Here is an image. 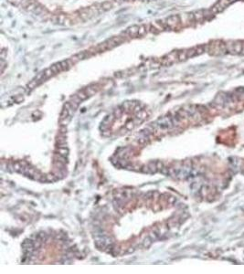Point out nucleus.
Masks as SVG:
<instances>
[{"label": "nucleus", "mask_w": 244, "mask_h": 274, "mask_svg": "<svg viewBox=\"0 0 244 274\" xmlns=\"http://www.w3.org/2000/svg\"><path fill=\"white\" fill-rule=\"evenodd\" d=\"M166 21V24L168 26V28H174V27H176V26L180 22V18H179L178 16L175 15V16H171V17H167Z\"/></svg>", "instance_id": "obj_1"}, {"label": "nucleus", "mask_w": 244, "mask_h": 274, "mask_svg": "<svg viewBox=\"0 0 244 274\" xmlns=\"http://www.w3.org/2000/svg\"><path fill=\"white\" fill-rule=\"evenodd\" d=\"M139 28L140 26H137V25H133L132 27H130L126 29L124 31V34L126 36H129V37H135V36H138V33H139Z\"/></svg>", "instance_id": "obj_2"}, {"label": "nucleus", "mask_w": 244, "mask_h": 274, "mask_svg": "<svg viewBox=\"0 0 244 274\" xmlns=\"http://www.w3.org/2000/svg\"><path fill=\"white\" fill-rule=\"evenodd\" d=\"M194 17H195L196 21H199V22H201V21L205 18V17H204V10L196 11L195 13H194Z\"/></svg>", "instance_id": "obj_3"}, {"label": "nucleus", "mask_w": 244, "mask_h": 274, "mask_svg": "<svg viewBox=\"0 0 244 274\" xmlns=\"http://www.w3.org/2000/svg\"><path fill=\"white\" fill-rule=\"evenodd\" d=\"M149 30H150V27H149V26L142 25V26H140V28H139V33H138V35H139V36H144Z\"/></svg>", "instance_id": "obj_4"}, {"label": "nucleus", "mask_w": 244, "mask_h": 274, "mask_svg": "<svg viewBox=\"0 0 244 274\" xmlns=\"http://www.w3.org/2000/svg\"><path fill=\"white\" fill-rule=\"evenodd\" d=\"M242 43L241 41H236L234 42V51L235 54H241V49H242Z\"/></svg>", "instance_id": "obj_5"}, {"label": "nucleus", "mask_w": 244, "mask_h": 274, "mask_svg": "<svg viewBox=\"0 0 244 274\" xmlns=\"http://www.w3.org/2000/svg\"><path fill=\"white\" fill-rule=\"evenodd\" d=\"M227 46V50L228 52H230L231 54H235V51H234V42L233 41H229L226 43Z\"/></svg>", "instance_id": "obj_6"}, {"label": "nucleus", "mask_w": 244, "mask_h": 274, "mask_svg": "<svg viewBox=\"0 0 244 274\" xmlns=\"http://www.w3.org/2000/svg\"><path fill=\"white\" fill-rule=\"evenodd\" d=\"M188 59V54H187V50H181L178 52V60L182 61Z\"/></svg>", "instance_id": "obj_7"}, {"label": "nucleus", "mask_w": 244, "mask_h": 274, "mask_svg": "<svg viewBox=\"0 0 244 274\" xmlns=\"http://www.w3.org/2000/svg\"><path fill=\"white\" fill-rule=\"evenodd\" d=\"M112 7V4L110 2V1H106V2H104L103 4H101V9L102 10H109V9H111Z\"/></svg>", "instance_id": "obj_8"}, {"label": "nucleus", "mask_w": 244, "mask_h": 274, "mask_svg": "<svg viewBox=\"0 0 244 274\" xmlns=\"http://www.w3.org/2000/svg\"><path fill=\"white\" fill-rule=\"evenodd\" d=\"M187 54H188V58H192V57H195V56H197L196 48L188 49V50H187Z\"/></svg>", "instance_id": "obj_9"}, {"label": "nucleus", "mask_w": 244, "mask_h": 274, "mask_svg": "<svg viewBox=\"0 0 244 274\" xmlns=\"http://www.w3.org/2000/svg\"><path fill=\"white\" fill-rule=\"evenodd\" d=\"M58 152H59V154L64 156V157L68 155V149H66V147H60L58 149Z\"/></svg>", "instance_id": "obj_10"}, {"label": "nucleus", "mask_w": 244, "mask_h": 274, "mask_svg": "<svg viewBox=\"0 0 244 274\" xmlns=\"http://www.w3.org/2000/svg\"><path fill=\"white\" fill-rule=\"evenodd\" d=\"M196 51H197V55H201L205 51V46L200 45L196 47Z\"/></svg>", "instance_id": "obj_11"}, {"label": "nucleus", "mask_w": 244, "mask_h": 274, "mask_svg": "<svg viewBox=\"0 0 244 274\" xmlns=\"http://www.w3.org/2000/svg\"><path fill=\"white\" fill-rule=\"evenodd\" d=\"M219 2H220V5H221V6H222V7H223L224 8H225V7H228V6H229V5H230V0H220Z\"/></svg>", "instance_id": "obj_12"}, {"label": "nucleus", "mask_w": 244, "mask_h": 274, "mask_svg": "<svg viewBox=\"0 0 244 274\" xmlns=\"http://www.w3.org/2000/svg\"><path fill=\"white\" fill-rule=\"evenodd\" d=\"M241 55L244 56V42H243V43H242V49H241Z\"/></svg>", "instance_id": "obj_13"}, {"label": "nucleus", "mask_w": 244, "mask_h": 274, "mask_svg": "<svg viewBox=\"0 0 244 274\" xmlns=\"http://www.w3.org/2000/svg\"><path fill=\"white\" fill-rule=\"evenodd\" d=\"M230 3H232V2H234V1H237V0H230Z\"/></svg>", "instance_id": "obj_14"}]
</instances>
